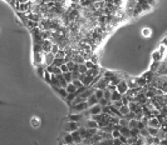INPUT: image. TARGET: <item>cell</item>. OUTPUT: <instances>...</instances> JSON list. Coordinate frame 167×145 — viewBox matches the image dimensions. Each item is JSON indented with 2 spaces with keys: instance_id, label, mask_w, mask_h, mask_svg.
I'll return each instance as SVG.
<instances>
[{
  "instance_id": "6da1fadb",
  "label": "cell",
  "mask_w": 167,
  "mask_h": 145,
  "mask_svg": "<svg viewBox=\"0 0 167 145\" xmlns=\"http://www.w3.org/2000/svg\"><path fill=\"white\" fill-rule=\"evenodd\" d=\"M88 104H87V101L84 103H79V104H74V105H71V112L72 113H83V112H86V110H88Z\"/></svg>"
},
{
  "instance_id": "7a4b0ae2",
  "label": "cell",
  "mask_w": 167,
  "mask_h": 145,
  "mask_svg": "<svg viewBox=\"0 0 167 145\" xmlns=\"http://www.w3.org/2000/svg\"><path fill=\"white\" fill-rule=\"evenodd\" d=\"M116 90L120 93V94H122V95H124L127 93V90H128V85H127V81L126 80H121L118 84L116 85Z\"/></svg>"
},
{
  "instance_id": "3957f363",
  "label": "cell",
  "mask_w": 167,
  "mask_h": 145,
  "mask_svg": "<svg viewBox=\"0 0 167 145\" xmlns=\"http://www.w3.org/2000/svg\"><path fill=\"white\" fill-rule=\"evenodd\" d=\"M54 59H55V55H54V54H52V53H44V60H43V64H44L45 66L53 65Z\"/></svg>"
},
{
  "instance_id": "277c9868",
  "label": "cell",
  "mask_w": 167,
  "mask_h": 145,
  "mask_svg": "<svg viewBox=\"0 0 167 145\" xmlns=\"http://www.w3.org/2000/svg\"><path fill=\"white\" fill-rule=\"evenodd\" d=\"M102 113V106L99 105V104H96V105H93V106H89L88 108V110H87V114H89V115H98V114H101Z\"/></svg>"
},
{
  "instance_id": "5b68a950",
  "label": "cell",
  "mask_w": 167,
  "mask_h": 145,
  "mask_svg": "<svg viewBox=\"0 0 167 145\" xmlns=\"http://www.w3.org/2000/svg\"><path fill=\"white\" fill-rule=\"evenodd\" d=\"M64 129L67 130L68 133H73V132H75V130H78V123H75V121H68L67 124H65V126H64Z\"/></svg>"
},
{
  "instance_id": "8992f818",
  "label": "cell",
  "mask_w": 167,
  "mask_h": 145,
  "mask_svg": "<svg viewBox=\"0 0 167 145\" xmlns=\"http://www.w3.org/2000/svg\"><path fill=\"white\" fill-rule=\"evenodd\" d=\"M161 121L158 120V118H156V116H153V118H151L150 120H148V125L147 126H152V128H157V129H159L161 128Z\"/></svg>"
},
{
  "instance_id": "52a82bcc",
  "label": "cell",
  "mask_w": 167,
  "mask_h": 145,
  "mask_svg": "<svg viewBox=\"0 0 167 145\" xmlns=\"http://www.w3.org/2000/svg\"><path fill=\"white\" fill-rule=\"evenodd\" d=\"M86 129H98V123L93 119H89L86 121V125H84Z\"/></svg>"
},
{
  "instance_id": "ba28073f",
  "label": "cell",
  "mask_w": 167,
  "mask_h": 145,
  "mask_svg": "<svg viewBox=\"0 0 167 145\" xmlns=\"http://www.w3.org/2000/svg\"><path fill=\"white\" fill-rule=\"evenodd\" d=\"M30 125H32V128H34V129L39 128V126L41 125V120H40V118H38V116H33V118L30 119Z\"/></svg>"
},
{
  "instance_id": "9c48e42d",
  "label": "cell",
  "mask_w": 167,
  "mask_h": 145,
  "mask_svg": "<svg viewBox=\"0 0 167 145\" xmlns=\"http://www.w3.org/2000/svg\"><path fill=\"white\" fill-rule=\"evenodd\" d=\"M71 134H72L73 139H74V144H82V143H83V138L80 136V134H79L78 130H75V132H73V133H71Z\"/></svg>"
},
{
  "instance_id": "30bf717a",
  "label": "cell",
  "mask_w": 167,
  "mask_h": 145,
  "mask_svg": "<svg viewBox=\"0 0 167 145\" xmlns=\"http://www.w3.org/2000/svg\"><path fill=\"white\" fill-rule=\"evenodd\" d=\"M87 104H88V106H93V105H96V104H98V99H97V96L93 94V95H90L89 98L87 99Z\"/></svg>"
},
{
  "instance_id": "8fae6325",
  "label": "cell",
  "mask_w": 167,
  "mask_h": 145,
  "mask_svg": "<svg viewBox=\"0 0 167 145\" xmlns=\"http://www.w3.org/2000/svg\"><path fill=\"white\" fill-rule=\"evenodd\" d=\"M55 89V90H57V93L62 96V98H63V99H67V96H68V93H67V89L65 88H54Z\"/></svg>"
},
{
  "instance_id": "7c38bea8",
  "label": "cell",
  "mask_w": 167,
  "mask_h": 145,
  "mask_svg": "<svg viewBox=\"0 0 167 145\" xmlns=\"http://www.w3.org/2000/svg\"><path fill=\"white\" fill-rule=\"evenodd\" d=\"M141 34L143 38H151L152 36V29L151 28H143L141 30Z\"/></svg>"
},
{
  "instance_id": "4fadbf2b",
  "label": "cell",
  "mask_w": 167,
  "mask_h": 145,
  "mask_svg": "<svg viewBox=\"0 0 167 145\" xmlns=\"http://www.w3.org/2000/svg\"><path fill=\"white\" fill-rule=\"evenodd\" d=\"M120 132H121V135L126 136L127 139H128V138H131V129L128 126H126V128H121L120 126Z\"/></svg>"
},
{
  "instance_id": "5bb4252c",
  "label": "cell",
  "mask_w": 167,
  "mask_h": 145,
  "mask_svg": "<svg viewBox=\"0 0 167 145\" xmlns=\"http://www.w3.org/2000/svg\"><path fill=\"white\" fill-rule=\"evenodd\" d=\"M122 99V94H120L117 90H114V91H112V95H111V101L112 103H114V101H117V100H121Z\"/></svg>"
},
{
  "instance_id": "9a60e30c",
  "label": "cell",
  "mask_w": 167,
  "mask_h": 145,
  "mask_svg": "<svg viewBox=\"0 0 167 145\" xmlns=\"http://www.w3.org/2000/svg\"><path fill=\"white\" fill-rule=\"evenodd\" d=\"M120 113H121V115H122V118H124V116H127V115L131 113V109H129L128 105H123V106L120 109Z\"/></svg>"
},
{
  "instance_id": "2e32d148",
  "label": "cell",
  "mask_w": 167,
  "mask_h": 145,
  "mask_svg": "<svg viewBox=\"0 0 167 145\" xmlns=\"http://www.w3.org/2000/svg\"><path fill=\"white\" fill-rule=\"evenodd\" d=\"M67 93L68 94H72V93H77L78 91V89L75 88V85L73 84V83H68V85H67Z\"/></svg>"
},
{
  "instance_id": "e0dca14e",
  "label": "cell",
  "mask_w": 167,
  "mask_h": 145,
  "mask_svg": "<svg viewBox=\"0 0 167 145\" xmlns=\"http://www.w3.org/2000/svg\"><path fill=\"white\" fill-rule=\"evenodd\" d=\"M147 130H148V134L151 135V136H157L158 135V132H159V129H157V128H152V126H147Z\"/></svg>"
},
{
  "instance_id": "ac0fdd59",
  "label": "cell",
  "mask_w": 167,
  "mask_h": 145,
  "mask_svg": "<svg viewBox=\"0 0 167 145\" xmlns=\"http://www.w3.org/2000/svg\"><path fill=\"white\" fill-rule=\"evenodd\" d=\"M94 95L97 96V99H98V101H99L101 99H103V98H104V90H101V89H96Z\"/></svg>"
},
{
  "instance_id": "d6986e66",
  "label": "cell",
  "mask_w": 167,
  "mask_h": 145,
  "mask_svg": "<svg viewBox=\"0 0 167 145\" xmlns=\"http://www.w3.org/2000/svg\"><path fill=\"white\" fill-rule=\"evenodd\" d=\"M63 64H65V59H59V58H55L54 59V63H53V65L54 66H62Z\"/></svg>"
},
{
  "instance_id": "ffe728a7",
  "label": "cell",
  "mask_w": 167,
  "mask_h": 145,
  "mask_svg": "<svg viewBox=\"0 0 167 145\" xmlns=\"http://www.w3.org/2000/svg\"><path fill=\"white\" fill-rule=\"evenodd\" d=\"M111 135H112L113 139H120V136H121V132H120V126H118L117 129H114L112 133H111Z\"/></svg>"
},
{
  "instance_id": "44dd1931",
  "label": "cell",
  "mask_w": 167,
  "mask_h": 145,
  "mask_svg": "<svg viewBox=\"0 0 167 145\" xmlns=\"http://www.w3.org/2000/svg\"><path fill=\"white\" fill-rule=\"evenodd\" d=\"M64 141H65V144H67V145H72V144L74 143V139H73L72 134H68V135H65V138H64Z\"/></svg>"
},
{
  "instance_id": "7402d4cb",
  "label": "cell",
  "mask_w": 167,
  "mask_h": 145,
  "mask_svg": "<svg viewBox=\"0 0 167 145\" xmlns=\"http://www.w3.org/2000/svg\"><path fill=\"white\" fill-rule=\"evenodd\" d=\"M65 57H67V53L63 49H60L57 54H55V58H59V59H65Z\"/></svg>"
},
{
  "instance_id": "603a6c76",
  "label": "cell",
  "mask_w": 167,
  "mask_h": 145,
  "mask_svg": "<svg viewBox=\"0 0 167 145\" xmlns=\"http://www.w3.org/2000/svg\"><path fill=\"white\" fill-rule=\"evenodd\" d=\"M59 50H60V48H59V45H58L57 43H53V45H52V49H50V53L55 55V54H57V53H58Z\"/></svg>"
},
{
  "instance_id": "cb8c5ba5",
  "label": "cell",
  "mask_w": 167,
  "mask_h": 145,
  "mask_svg": "<svg viewBox=\"0 0 167 145\" xmlns=\"http://www.w3.org/2000/svg\"><path fill=\"white\" fill-rule=\"evenodd\" d=\"M64 79L67 80V83H72L73 81V77H72V71H68V73H64L63 74Z\"/></svg>"
},
{
  "instance_id": "d4e9b609",
  "label": "cell",
  "mask_w": 167,
  "mask_h": 145,
  "mask_svg": "<svg viewBox=\"0 0 167 145\" xmlns=\"http://www.w3.org/2000/svg\"><path fill=\"white\" fill-rule=\"evenodd\" d=\"M118 125H120L121 128H126V126H128V120L126 118H121L120 123H118Z\"/></svg>"
},
{
  "instance_id": "484cf974",
  "label": "cell",
  "mask_w": 167,
  "mask_h": 145,
  "mask_svg": "<svg viewBox=\"0 0 167 145\" xmlns=\"http://www.w3.org/2000/svg\"><path fill=\"white\" fill-rule=\"evenodd\" d=\"M87 66H86V64H78V71L80 73V74H86L87 73Z\"/></svg>"
},
{
  "instance_id": "4316f807",
  "label": "cell",
  "mask_w": 167,
  "mask_h": 145,
  "mask_svg": "<svg viewBox=\"0 0 167 145\" xmlns=\"http://www.w3.org/2000/svg\"><path fill=\"white\" fill-rule=\"evenodd\" d=\"M128 128H129V129H136V128H137V120H136V119L128 120Z\"/></svg>"
},
{
  "instance_id": "83f0119b",
  "label": "cell",
  "mask_w": 167,
  "mask_h": 145,
  "mask_svg": "<svg viewBox=\"0 0 167 145\" xmlns=\"http://www.w3.org/2000/svg\"><path fill=\"white\" fill-rule=\"evenodd\" d=\"M52 74H54V75H57V77H59V75H62L63 73H62V70H60V68H59V66H54V65H53V71H52Z\"/></svg>"
},
{
  "instance_id": "f1b7e54d",
  "label": "cell",
  "mask_w": 167,
  "mask_h": 145,
  "mask_svg": "<svg viewBox=\"0 0 167 145\" xmlns=\"http://www.w3.org/2000/svg\"><path fill=\"white\" fill-rule=\"evenodd\" d=\"M84 64H86V66H87V69H88V70H90V69H94V68H97V64L92 63V61H90V60H87Z\"/></svg>"
},
{
  "instance_id": "f546056e",
  "label": "cell",
  "mask_w": 167,
  "mask_h": 145,
  "mask_svg": "<svg viewBox=\"0 0 167 145\" xmlns=\"http://www.w3.org/2000/svg\"><path fill=\"white\" fill-rule=\"evenodd\" d=\"M140 136H142V138H147V136H150V134H148V130H147V128H144V129H142V130H140Z\"/></svg>"
},
{
  "instance_id": "4dcf8cb0",
  "label": "cell",
  "mask_w": 167,
  "mask_h": 145,
  "mask_svg": "<svg viewBox=\"0 0 167 145\" xmlns=\"http://www.w3.org/2000/svg\"><path fill=\"white\" fill-rule=\"evenodd\" d=\"M111 95H112V91L108 90V89H106V90H104V99H107L108 101H111Z\"/></svg>"
},
{
  "instance_id": "1f68e13d",
  "label": "cell",
  "mask_w": 167,
  "mask_h": 145,
  "mask_svg": "<svg viewBox=\"0 0 167 145\" xmlns=\"http://www.w3.org/2000/svg\"><path fill=\"white\" fill-rule=\"evenodd\" d=\"M112 104H113V106H114V108H117L118 110H120V109L123 106V104H122V100H117V101L112 103Z\"/></svg>"
},
{
  "instance_id": "d6a6232c",
  "label": "cell",
  "mask_w": 167,
  "mask_h": 145,
  "mask_svg": "<svg viewBox=\"0 0 167 145\" xmlns=\"http://www.w3.org/2000/svg\"><path fill=\"white\" fill-rule=\"evenodd\" d=\"M121 100H122V104H123V105H128L129 103H131V100L127 98L126 95H122V99H121Z\"/></svg>"
},
{
  "instance_id": "836d02e7",
  "label": "cell",
  "mask_w": 167,
  "mask_h": 145,
  "mask_svg": "<svg viewBox=\"0 0 167 145\" xmlns=\"http://www.w3.org/2000/svg\"><path fill=\"white\" fill-rule=\"evenodd\" d=\"M60 70H62V73H68L69 71V69H68V66H67V64H63V65H62L60 66Z\"/></svg>"
},
{
  "instance_id": "e575fe53",
  "label": "cell",
  "mask_w": 167,
  "mask_h": 145,
  "mask_svg": "<svg viewBox=\"0 0 167 145\" xmlns=\"http://www.w3.org/2000/svg\"><path fill=\"white\" fill-rule=\"evenodd\" d=\"M113 144H114V145H122L123 143H122L120 139H113Z\"/></svg>"
},
{
  "instance_id": "d590c367",
  "label": "cell",
  "mask_w": 167,
  "mask_h": 145,
  "mask_svg": "<svg viewBox=\"0 0 167 145\" xmlns=\"http://www.w3.org/2000/svg\"><path fill=\"white\" fill-rule=\"evenodd\" d=\"M120 140L124 144V143H127V138H126V136H123V135H121V136H120Z\"/></svg>"
}]
</instances>
